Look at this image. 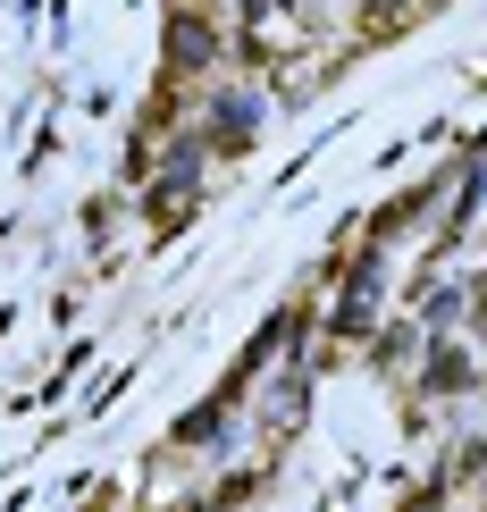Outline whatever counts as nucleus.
Returning a JSON list of instances; mask_svg holds the SVG:
<instances>
[{"label":"nucleus","mask_w":487,"mask_h":512,"mask_svg":"<svg viewBox=\"0 0 487 512\" xmlns=\"http://www.w3.org/2000/svg\"><path fill=\"white\" fill-rule=\"evenodd\" d=\"M395 26H412V0H370L362 9V34H395Z\"/></svg>","instance_id":"obj_1"},{"label":"nucleus","mask_w":487,"mask_h":512,"mask_svg":"<svg viewBox=\"0 0 487 512\" xmlns=\"http://www.w3.org/2000/svg\"><path fill=\"white\" fill-rule=\"evenodd\" d=\"M185 202H194V185H160V194H152V227H177Z\"/></svg>","instance_id":"obj_2"}]
</instances>
